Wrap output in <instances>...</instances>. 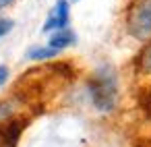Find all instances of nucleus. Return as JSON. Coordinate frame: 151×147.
Wrapping results in <instances>:
<instances>
[{"mask_svg":"<svg viewBox=\"0 0 151 147\" xmlns=\"http://www.w3.org/2000/svg\"><path fill=\"white\" fill-rule=\"evenodd\" d=\"M89 93L91 102L99 112H110L116 104L118 95V85H116V75L112 68L101 66L91 79H89Z\"/></svg>","mask_w":151,"mask_h":147,"instance_id":"nucleus-1","label":"nucleus"},{"mask_svg":"<svg viewBox=\"0 0 151 147\" xmlns=\"http://www.w3.org/2000/svg\"><path fill=\"white\" fill-rule=\"evenodd\" d=\"M15 2V0H0V11H2V9H6V6H11Z\"/></svg>","mask_w":151,"mask_h":147,"instance_id":"nucleus-11","label":"nucleus"},{"mask_svg":"<svg viewBox=\"0 0 151 147\" xmlns=\"http://www.w3.org/2000/svg\"><path fill=\"white\" fill-rule=\"evenodd\" d=\"M75 40H77V37H75V33H73L70 29H66V27H64V29H58V31L50 37V44H48V46L60 52V50H64V48L73 46V44H75Z\"/></svg>","mask_w":151,"mask_h":147,"instance_id":"nucleus-5","label":"nucleus"},{"mask_svg":"<svg viewBox=\"0 0 151 147\" xmlns=\"http://www.w3.org/2000/svg\"><path fill=\"white\" fill-rule=\"evenodd\" d=\"M139 66L145 75H151V42L141 50V56H139Z\"/></svg>","mask_w":151,"mask_h":147,"instance_id":"nucleus-7","label":"nucleus"},{"mask_svg":"<svg viewBox=\"0 0 151 147\" xmlns=\"http://www.w3.org/2000/svg\"><path fill=\"white\" fill-rule=\"evenodd\" d=\"M6 81H9V68L4 64H0V87H2Z\"/></svg>","mask_w":151,"mask_h":147,"instance_id":"nucleus-10","label":"nucleus"},{"mask_svg":"<svg viewBox=\"0 0 151 147\" xmlns=\"http://www.w3.org/2000/svg\"><path fill=\"white\" fill-rule=\"evenodd\" d=\"M11 29H13V21L11 19H0V37H4Z\"/></svg>","mask_w":151,"mask_h":147,"instance_id":"nucleus-9","label":"nucleus"},{"mask_svg":"<svg viewBox=\"0 0 151 147\" xmlns=\"http://www.w3.org/2000/svg\"><path fill=\"white\" fill-rule=\"evenodd\" d=\"M64 27H68V2L66 0H58L44 25V31H58Z\"/></svg>","mask_w":151,"mask_h":147,"instance_id":"nucleus-3","label":"nucleus"},{"mask_svg":"<svg viewBox=\"0 0 151 147\" xmlns=\"http://www.w3.org/2000/svg\"><path fill=\"white\" fill-rule=\"evenodd\" d=\"M128 31L137 40L151 37V0H137L128 13Z\"/></svg>","mask_w":151,"mask_h":147,"instance_id":"nucleus-2","label":"nucleus"},{"mask_svg":"<svg viewBox=\"0 0 151 147\" xmlns=\"http://www.w3.org/2000/svg\"><path fill=\"white\" fill-rule=\"evenodd\" d=\"M21 130H23L21 120H9L4 124H0V147H15Z\"/></svg>","mask_w":151,"mask_h":147,"instance_id":"nucleus-4","label":"nucleus"},{"mask_svg":"<svg viewBox=\"0 0 151 147\" xmlns=\"http://www.w3.org/2000/svg\"><path fill=\"white\" fill-rule=\"evenodd\" d=\"M13 116V104L11 102H0V124L9 122Z\"/></svg>","mask_w":151,"mask_h":147,"instance_id":"nucleus-8","label":"nucleus"},{"mask_svg":"<svg viewBox=\"0 0 151 147\" xmlns=\"http://www.w3.org/2000/svg\"><path fill=\"white\" fill-rule=\"evenodd\" d=\"M54 56H58V50H54V48H50V46L31 48V50L27 52V58H29V60H50V58H54Z\"/></svg>","mask_w":151,"mask_h":147,"instance_id":"nucleus-6","label":"nucleus"}]
</instances>
